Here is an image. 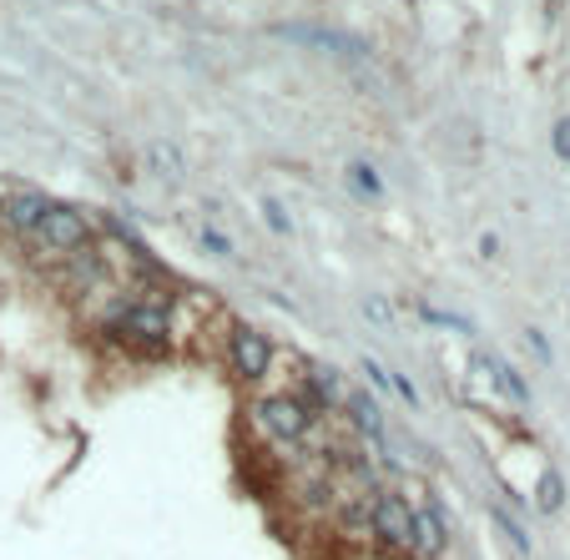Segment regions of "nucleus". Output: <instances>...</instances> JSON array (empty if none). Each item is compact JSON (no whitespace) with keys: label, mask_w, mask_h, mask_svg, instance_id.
<instances>
[{"label":"nucleus","mask_w":570,"mask_h":560,"mask_svg":"<svg viewBox=\"0 0 570 560\" xmlns=\"http://www.w3.org/2000/svg\"><path fill=\"white\" fill-rule=\"evenodd\" d=\"M203 248H213V253H233V243H227L223 233H213V227H203Z\"/></svg>","instance_id":"dca6fc26"},{"label":"nucleus","mask_w":570,"mask_h":560,"mask_svg":"<svg viewBox=\"0 0 570 560\" xmlns=\"http://www.w3.org/2000/svg\"><path fill=\"white\" fill-rule=\"evenodd\" d=\"M36 233L46 237V248L76 253V248H87L91 227H87V217L76 213V207H66V203H51V207H46V217H41V227H36Z\"/></svg>","instance_id":"39448f33"},{"label":"nucleus","mask_w":570,"mask_h":560,"mask_svg":"<svg viewBox=\"0 0 570 560\" xmlns=\"http://www.w3.org/2000/svg\"><path fill=\"white\" fill-rule=\"evenodd\" d=\"M490 515H495V525L510 536V546H515V550H530V536H525V530H520V520L510 515V510H500V505H495V510H490Z\"/></svg>","instance_id":"ddd939ff"},{"label":"nucleus","mask_w":570,"mask_h":560,"mask_svg":"<svg viewBox=\"0 0 570 560\" xmlns=\"http://www.w3.org/2000/svg\"><path fill=\"white\" fill-rule=\"evenodd\" d=\"M364 313L374 318V324H389V303H384V298H368V303H364Z\"/></svg>","instance_id":"f3484780"},{"label":"nucleus","mask_w":570,"mask_h":560,"mask_svg":"<svg viewBox=\"0 0 570 560\" xmlns=\"http://www.w3.org/2000/svg\"><path fill=\"white\" fill-rule=\"evenodd\" d=\"M46 197L41 193H21V197H11V207H6V217H11V227L16 233H36L41 227V217H46Z\"/></svg>","instance_id":"6e6552de"},{"label":"nucleus","mask_w":570,"mask_h":560,"mask_svg":"<svg viewBox=\"0 0 570 560\" xmlns=\"http://www.w3.org/2000/svg\"><path fill=\"white\" fill-rule=\"evenodd\" d=\"M278 36L303 41V46H318V51L348 56V61H368V41H358V36H348V31H334V26H278Z\"/></svg>","instance_id":"423d86ee"},{"label":"nucleus","mask_w":570,"mask_h":560,"mask_svg":"<svg viewBox=\"0 0 570 560\" xmlns=\"http://www.w3.org/2000/svg\"><path fill=\"white\" fill-rule=\"evenodd\" d=\"M374 540L394 556H414V505L399 495H374Z\"/></svg>","instance_id":"7ed1b4c3"},{"label":"nucleus","mask_w":570,"mask_h":560,"mask_svg":"<svg viewBox=\"0 0 570 560\" xmlns=\"http://www.w3.org/2000/svg\"><path fill=\"white\" fill-rule=\"evenodd\" d=\"M227 358H233V369L248 379V384H258V379L273 369V344L258 334V328L237 324L233 334H227Z\"/></svg>","instance_id":"20e7f679"},{"label":"nucleus","mask_w":570,"mask_h":560,"mask_svg":"<svg viewBox=\"0 0 570 560\" xmlns=\"http://www.w3.org/2000/svg\"><path fill=\"white\" fill-rule=\"evenodd\" d=\"M253 420H258V430L268 434V440H278V444H298V440H308V430H313V414H308V404H303L298 394L258 399Z\"/></svg>","instance_id":"f03ea898"},{"label":"nucleus","mask_w":570,"mask_h":560,"mask_svg":"<svg viewBox=\"0 0 570 560\" xmlns=\"http://www.w3.org/2000/svg\"><path fill=\"white\" fill-rule=\"evenodd\" d=\"M348 183H354L358 197H379V193H384V187H379V173H374V167H364V163L348 167Z\"/></svg>","instance_id":"f8f14e48"},{"label":"nucleus","mask_w":570,"mask_h":560,"mask_svg":"<svg viewBox=\"0 0 570 560\" xmlns=\"http://www.w3.org/2000/svg\"><path fill=\"white\" fill-rule=\"evenodd\" d=\"M263 217H268V227L273 233H288V213H283V203H273V197H263Z\"/></svg>","instance_id":"4468645a"},{"label":"nucleus","mask_w":570,"mask_h":560,"mask_svg":"<svg viewBox=\"0 0 570 560\" xmlns=\"http://www.w3.org/2000/svg\"><path fill=\"white\" fill-rule=\"evenodd\" d=\"M444 546H450V536H444V510L434 505V500H424V505L414 510V556L440 560Z\"/></svg>","instance_id":"0eeeda50"},{"label":"nucleus","mask_w":570,"mask_h":560,"mask_svg":"<svg viewBox=\"0 0 570 560\" xmlns=\"http://www.w3.org/2000/svg\"><path fill=\"white\" fill-rule=\"evenodd\" d=\"M535 505L546 510V515H556V510L566 505V480H560L556 470H546V474H540V485H535Z\"/></svg>","instance_id":"9b49d317"},{"label":"nucleus","mask_w":570,"mask_h":560,"mask_svg":"<svg viewBox=\"0 0 570 560\" xmlns=\"http://www.w3.org/2000/svg\"><path fill=\"white\" fill-rule=\"evenodd\" d=\"M556 151L570 163V117H560V121H556Z\"/></svg>","instance_id":"2eb2a0df"},{"label":"nucleus","mask_w":570,"mask_h":560,"mask_svg":"<svg viewBox=\"0 0 570 560\" xmlns=\"http://www.w3.org/2000/svg\"><path fill=\"white\" fill-rule=\"evenodd\" d=\"M111 334L131 338V344L147 348V354H167V344H173V308L157 298L127 303V308L117 313V328H111Z\"/></svg>","instance_id":"f257e3e1"},{"label":"nucleus","mask_w":570,"mask_h":560,"mask_svg":"<svg viewBox=\"0 0 570 560\" xmlns=\"http://www.w3.org/2000/svg\"><path fill=\"white\" fill-rule=\"evenodd\" d=\"M364 369H368V379H374V384H379V389H389V374H384V369H379V364H374V358H364Z\"/></svg>","instance_id":"a211bd4d"},{"label":"nucleus","mask_w":570,"mask_h":560,"mask_svg":"<svg viewBox=\"0 0 570 560\" xmlns=\"http://www.w3.org/2000/svg\"><path fill=\"white\" fill-rule=\"evenodd\" d=\"M480 369H484V374H490V379H495V384H500V394H505L510 404H525V399H530L525 379H520L515 369L505 364V358H480Z\"/></svg>","instance_id":"1a4fd4ad"},{"label":"nucleus","mask_w":570,"mask_h":560,"mask_svg":"<svg viewBox=\"0 0 570 560\" xmlns=\"http://www.w3.org/2000/svg\"><path fill=\"white\" fill-rule=\"evenodd\" d=\"M525 338H530V348H535V354H540V358H550V348H546V338H540V334H535V328H530V334H525Z\"/></svg>","instance_id":"6ab92c4d"},{"label":"nucleus","mask_w":570,"mask_h":560,"mask_svg":"<svg viewBox=\"0 0 570 560\" xmlns=\"http://www.w3.org/2000/svg\"><path fill=\"white\" fill-rule=\"evenodd\" d=\"M348 410H354V420H358V430L368 434L374 444H384V410H379L368 394H348Z\"/></svg>","instance_id":"9d476101"}]
</instances>
